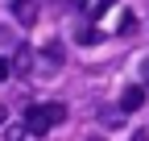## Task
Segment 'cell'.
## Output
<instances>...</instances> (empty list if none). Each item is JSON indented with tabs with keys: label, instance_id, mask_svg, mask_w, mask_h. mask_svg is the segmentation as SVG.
<instances>
[{
	"label": "cell",
	"instance_id": "cell-9",
	"mask_svg": "<svg viewBox=\"0 0 149 141\" xmlns=\"http://www.w3.org/2000/svg\"><path fill=\"white\" fill-rule=\"evenodd\" d=\"M0 46H8V50H17V46H21V42H17V38H13V33H8L4 25H0Z\"/></svg>",
	"mask_w": 149,
	"mask_h": 141
},
{
	"label": "cell",
	"instance_id": "cell-6",
	"mask_svg": "<svg viewBox=\"0 0 149 141\" xmlns=\"http://www.w3.org/2000/svg\"><path fill=\"white\" fill-rule=\"evenodd\" d=\"M112 4H116V0H87V4H83V13L91 17V21H95V17H104Z\"/></svg>",
	"mask_w": 149,
	"mask_h": 141
},
{
	"label": "cell",
	"instance_id": "cell-3",
	"mask_svg": "<svg viewBox=\"0 0 149 141\" xmlns=\"http://www.w3.org/2000/svg\"><path fill=\"white\" fill-rule=\"evenodd\" d=\"M8 13H13V21L17 25H37V4H33V0H8Z\"/></svg>",
	"mask_w": 149,
	"mask_h": 141
},
{
	"label": "cell",
	"instance_id": "cell-12",
	"mask_svg": "<svg viewBox=\"0 0 149 141\" xmlns=\"http://www.w3.org/2000/svg\"><path fill=\"white\" fill-rule=\"evenodd\" d=\"M4 116H8V108H0V125H4Z\"/></svg>",
	"mask_w": 149,
	"mask_h": 141
},
{
	"label": "cell",
	"instance_id": "cell-4",
	"mask_svg": "<svg viewBox=\"0 0 149 141\" xmlns=\"http://www.w3.org/2000/svg\"><path fill=\"white\" fill-rule=\"evenodd\" d=\"M120 108H124V112L145 108V87H141V83H133V87H124V91H120Z\"/></svg>",
	"mask_w": 149,
	"mask_h": 141
},
{
	"label": "cell",
	"instance_id": "cell-13",
	"mask_svg": "<svg viewBox=\"0 0 149 141\" xmlns=\"http://www.w3.org/2000/svg\"><path fill=\"white\" fill-rule=\"evenodd\" d=\"M133 141H149V137H145V133H137V137H133Z\"/></svg>",
	"mask_w": 149,
	"mask_h": 141
},
{
	"label": "cell",
	"instance_id": "cell-1",
	"mask_svg": "<svg viewBox=\"0 0 149 141\" xmlns=\"http://www.w3.org/2000/svg\"><path fill=\"white\" fill-rule=\"evenodd\" d=\"M62 120H66V108H62L58 100H50V104H33V108L25 112V129L42 137V133H50L54 125H62Z\"/></svg>",
	"mask_w": 149,
	"mask_h": 141
},
{
	"label": "cell",
	"instance_id": "cell-15",
	"mask_svg": "<svg viewBox=\"0 0 149 141\" xmlns=\"http://www.w3.org/2000/svg\"><path fill=\"white\" fill-rule=\"evenodd\" d=\"M33 141H37V137H33Z\"/></svg>",
	"mask_w": 149,
	"mask_h": 141
},
{
	"label": "cell",
	"instance_id": "cell-2",
	"mask_svg": "<svg viewBox=\"0 0 149 141\" xmlns=\"http://www.w3.org/2000/svg\"><path fill=\"white\" fill-rule=\"evenodd\" d=\"M62 66H66V46L58 38L42 42V50H37V75H58Z\"/></svg>",
	"mask_w": 149,
	"mask_h": 141
},
{
	"label": "cell",
	"instance_id": "cell-11",
	"mask_svg": "<svg viewBox=\"0 0 149 141\" xmlns=\"http://www.w3.org/2000/svg\"><path fill=\"white\" fill-rule=\"evenodd\" d=\"M70 4H74V8H83V4H87V0H70Z\"/></svg>",
	"mask_w": 149,
	"mask_h": 141
},
{
	"label": "cell",
	"instance_id": "cell-10",
	"mask_svg": "<svg viewBox=\"0 0 149 141\" xmlns=\"http://www.w3.org/2000/svg\"><path fill=\"white\" fill-rule=\"evenodd\" d=\"M79 42H83V46H95V42H100V33H95V29H91V25H87V29H83V38H79Z\"/></svg>",
	"mask_w": 149,
	"mask_h": 141
},
{
	"label": "cell",
	"instance_id": "cell-7",
	"mask_svg": "<svg viewBox=\"0 0 149 141\" xmlns=\"http://www.w3.org/2000/svg\"><path fill=\"white\" fill-rule=\"evenodd\" d=\"M124 116H128L124 108H116V112H100V120H104V125H108V129H116V125H120V120H124Z\"/></svg>",
	"mask_w": 149,
	"mask_h": 141
},
{
	"label": "cell",
	"instance_id": "cell-14",
	"mask_svg": "<svg viewBox=\"0 0 149 141\" xmlns=\"http://www.w3.org/2000/svg\"><path fill=\"white\" fill-rule=\"evenodd\" d=\"M145 75H149V62H145Z\"/></svg>",
	"mask_w": 149,
	"mask_h": 141
},
{
	"label": "cell",
	"instance_id": "cell-8",
	"mask_svg": "<svg viewBox=\"0 0 149 141\" xmlns=\"http://www.w3.org/2000/svg\"><path fill=\"white\" fill-rule=\"evenodd\" d=\"M8 79H17V66H13V58H0V83H8Z\"/></svg>",
	"mask_w": 149,
	"mask_h": 141
},
{
	"label": "cell",
	"instance_id": "cell-5",
	"mask_svg": "<svg viewBox=\"0 0 149 141\" xmlns=\"http://www.w3.org/2000/svg\"><path fill=\"white\" fill-rule=\"evenodd\" d=\"M13 66H17V75H29V70L37 66V54H33L29 46H17L13 50Z\"/></svg>",
	"mask_w": 149,
	"mask_h": 141
}]
</instances>
